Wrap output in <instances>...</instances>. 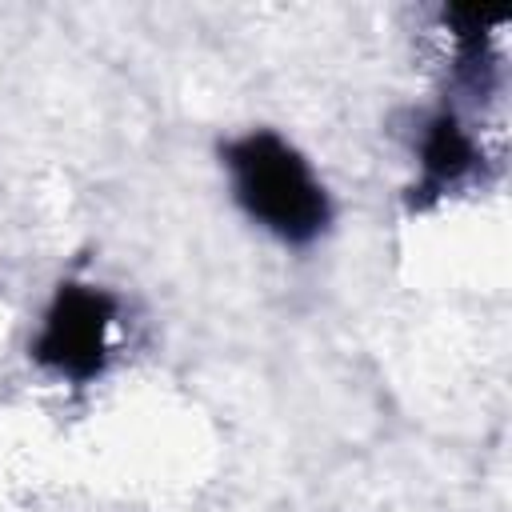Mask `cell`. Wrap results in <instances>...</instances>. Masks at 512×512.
I'll return each mask as SVG.
<instances>
[{
  "label": "cell",
  "mask_w": 512,
  "mask_h": 512,
  "mask_svg": "<svg viewBox=\"0 0 512 512\" xmlns=\"http://www.w3.org/2000/svg\"><path fill=\"white\" fill-rule=\"evenodd\" d=\"M228 172L244 212L288 244H304L328 224V200L304 156L276 132H248L228 144Z\"/></svg>",
  "instance_id": "6da1fadb"
},
{
  "label": "cell",
  "mask_w": 512,
  "mask_h": 512,
  "mask_svg": "<svg viewBox=\"0 0 512 512\" xmlns=\"http://www.w3.org/2000/svg\"><path fill=\"white\" fill-rule=\"evenodd\" d=\"M112 328V300L88 284H64L32 344L36 360L68 380H88L104 368Z\"/></svg>",
  "instance_id": "7a4b0ae2"
},
{
  "label": "cell",
  "mask_w": 512,
  "mask_h": 512,
  "mask_svg": "<svg viewBox=\"0 0 512 512\" xmlns=\"http://www.w3.org/2000/svg\"><path fill=\"white\" fill-rule=\"evenodd\" d=\"M472 140L468 132L452 120V116H436L424 132L420 144V168H424V184L428 188H448L452 180H460L472 168Z\"/></svg>",
  "instance_id": "3957f363"
}]
</instances>
